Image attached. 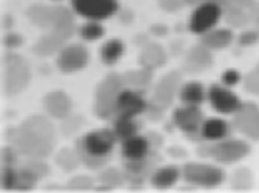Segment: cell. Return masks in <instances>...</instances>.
<instances>
[{
  "label": "cell",
  "mask_w": 259,
  "mask_h": 193,
  "mask_svg": "<svg viewBox=\"0 0 259 193\" xmlns=\"http://www.w3.org/2000/svg\"><path fill=\"white\" fill-rule=\"evenodd\" d=\"M124 87L122 75L115 72L109 73L100 82L96 90L93 108L98 118L108 120L114 117L117 96Z\"/></svg>",
  "instance_id": "cell-4"
},
{
  "label": "cell",
  "mask_w": 259,
  "mask_h": 193,
  "mask_svg": "<svg viewBox=\"0 0 259 193\" xmlns=\"http://www.w3.org/2000/svg\"><path fill=\"white\" fill-rule=\"evenodd\" d=\"M116 143L112 128H99L76 139L74 150L85 167L96 170L108 165Z\"/></svg>",
  "instance_id": "cell-2"
},
{
  "label": "cell",
  "mask_w": 259,
  "mask_h": 193,
  "mask_svg": "<svg viewBox=\"0 0 259 193\" xmlns=\"http://www.w3.org/2000/svg\"><path fill=\"white\" fill-rule=\"evenodd\" d=\"M121 154L124 161L142 160L150 156L151 143L149 138L142 135H135L121 143Z\"/></svg>",
  "instance_id": "cell-16"
},
{
  "label": "cell",
  "mask_w": 259,
  "mask_h": 193,
  "mask_svg": "<svg viewBox=\"0 0 259 193\" xmlns=\"http://www.w3.org/2000/svg\"><path fill=\"white\" fill-rule=\"evenodd\" d=\"M42 160L44 159H27L25 162V166L29 167L32 171L36 172L40 179L44 178L50 171L49 166Z\"/></svg>",
  "instance_id": "cell-39"
},
{
  "label": "cell",
  "mask_w": 259,
  "mask_h": 193,
  "mask_svg": "<svg viewBox=\"0 0 259 193\" xmlns=\"http://www.w3.org/2000/svg\"><path fill=\"white\" fill-rule=\"evenodd\" d=\"M66 42V39H63L60 34H58L56 31L50 29L48 33L41 36L36 41V43L32 46V51L34 54L39 56H49L60 51Z\"/></svg>",
  "instance_id": "cell-19"
},
{
  "label": "cell",
  "mask_w": 259,
  "mask_h": 193,
  "mask_svg": "<svg viewBox=\"0 0 259 193\" xmlns=\"http://www.w3.org/2000/svg\"><path fill=\"white\" fill-rule=\"evenodd\" d=\"M123 13H124V15H121L120 16V19L123 21V22H128V20H131V18H132V16H128L127 14L130 13V11H123Z\"/></svg>",
  "instance_id": "cell-48"
},
{
  "label": "cell",
  "mask_w": 259,
  "mask_h": 193,
  "mask_svg": "<svg viewBox=\"0 0 259 193\" xmlns=\"http://www.w3.org/2000/svg\"><path fill=\"white\" fill-rule=\"evenodd\" d=\"M117 142H124L125 139L138 135L140 131V124L135 119V117L117 115L114 116L113 126H112Z\"/></svg>",
  "instance_id": "cell-25"
},
{
  "label": "cell",
  "mask_w": 259,
  "mask_h": 193,
  "mask_svg": "<svg viewBox=\"0 0 259 193\" xmlns=\"http://www.w3.org/2000/svg\"><path fill=\"white\" fill-rule=\"evenodd\" d=\"M123 52H124V44L122 41L120 39H110L101 46L100 55L105 66H113L120 60Z\"/></svg>",
  "instance_id": "cell-28"
},
{
  "label": "cell",
  "mask_w": 259,
  "mask_h": 193,
  "mask_svg": "<svg viewBox=\"0 0 259 193\" xmlns=\"http://www.w3.org/2000/svg\"><path fill=\"white\" fill-rule=\"evenodd\" d=\"M89 61V52L84 45L72 43L64 45L58 52L56 58L57 68L62 73H74L85 68Z\"/></svg>",
  "instance_id": "cell-8"
},
{
  "label": "cell",
  "mask_w": 259,
  "mask_h": 193,
  "mask_svg": "<svg viewBox=\"0 0 259 193\" xmlns=\"http://www.w3.org/2000/svg\"><path fill=\"white\" fill-rule=\"evenodd\" d=\"M241 78L240 74L236 71V70H227V71L222 74V84L227 87H231L237 85L240 82Z\"/></svg>",
  "instance_id": "cell-40"
},
{
  "label": "cell",
  "mask_w": 259,
  "mask_h": 193,
  "mask_svg": "<svg viewBox=\"0 0 259 193\" xmlns=\"http://www.w3.org/2000/svg\"><path fill=\"white\" fill-rule=\"evenodd\" d=\"M38 174L32 171L30 168L23 165L19 169H17V184L16 190L28 191L34 188L39 181Z\"/></svg>",
  "instance_id": "cell-30"
},
{
  "label": "cell",
  "mask_w": 259,
  "mask_h": 193,
  "mask_svg": "<svg viewBox=\"0 0 259 193\" xmlns=\"http://www.w3.org/2000/svg\"><path fill=\"white\" fill-rule=\"evenodd\" d=\"M249 153L250 146L244 140L239 139L226 138L209 145V157L224 165L237 162Z\"/></svg>",
  "instance_id": "cell-6"
},
{
  "label": "cell",
  "mask_w": 259,
  "mask_h": 193,
  "mask_svg": "<svg viewBox=\"0 0 259 193\" xmlns=\"http://www.w3.org/2000/svg\"><path fill=\"white\" fill-rule=\"evenodd\" d=\"M2 87L6 96H15L26 89L30 82V68L22 56L7 53L3 57Z\"/></svg>",
  "instance_id": "cell-3"
},
{
  "label": "cell",
  "mask_w": 259,
  "mask_h": 193,
  "mask_svg": "<svg viewBox=\"0 0 259 193\" xmlns=\"http://www.w3.org/2000/svg\"><path fill=\"white\" fill-rule=\"evenodd\" d=\"M233 38V32L229 29H211L202 34L201 43L208 50H221L231 44Z\"/></svg>",
  "instance_id": "cell-22"
},
{
  "label": "cell",
  "mask_w": 259,
  "mask_h": 193,
  "mask_svg": "<svg viewBox=\"0 0 259 193\" xmlns=\"http://www.w3.org/2000/svg\"><path fill=\"white\" fill-rule=\"evenodd\" d=\"M231 131L232 126L225 119L211 117L204 120L199 134L204 142L216 143L228 138L231 135Z\"/></svg>",
  "instance_id": "cell-18"
},
{
  "label": "cell",
  "mask_w": 259,
  "mask_h": 193,
  "mask_svg": "<svg viewBox=\"0 0 259 193\" xmlns=\"http://www.w3.org/2000/svg\"><path fill=\"white\" fill-rule=\"evenodd\" d=\"M56 163L61 170L66 172H72L78 168L79 163L81 162L75 150H71L69 148H63L56 155Z\"/></svg>",
  "instance_id": "cell-29"
},
{
  "label": "cell",
  "mask_w": 259,
  "mask_h": 193,
  "mask_svg": "<svg viewBox=\"0 0 259 193\" xmlns=\"http://www.w3.org/2000/svg\"><path fill=\"white\" fill-rule=\"evenodd\" d=\"M210 2V0H185V4L186 5H191V6H195V5H201L204 3H207Z\"/></svg>",
  "instance_id": "cell-47"
},
{
  "label": "cell",
  "mask_w": 259,
  "mask_h": 193,
  "mask_svg": "<svg viewBox=\"0 0 259 193\" xmlns=\"http://www.w3.org/2000/svg\"><path fill=\"white\" fill-rule=\"evenodd\" d=\"M7 139L20 156L27 159H45L54 151L56 130L42 115H32L16 128H10Z\"/></svg>",
  "instance_id": "cell-1"
},
{
  "label": "cell",
  "mask_w": 259,
  "mask_h": 193,
  "mask_svg": "<svg viewBox=\"0 0 259 193\" xmlns=\"http://www.w3.org/2000/svg\"><path fill=\"white\" fill-rule=\"evenodd\" d=\"M166 27L165 26H154L152 28V32L155 33L157 37H161L164 36V34L166 33Z\"/></svg>",
  "instance_id": "cell-45"
},
{
  "label": "cell",
  "mask_w": 259,
  "mask_h": 193,
  "mask_svg": "<svg viewBox=\"0 0 259 193\" xmlns=\"http://www.w3.org/2000/svg\"><path fill=\"white\" fill-rule=\"evenodd\" d=\"M79 34L85 41H94L103 37L104 29L100 25L99 21L89 20L80 27Z\"/></svg>",
  "instance_id": "cell-32"
},
{
  "label": "cell",
  "mask_w": 259,
  "mask_h": 193,
  "mask_svg": "<svg viewBox=\"0 0 259 193\" xmlns=\"http://www.w3.org/2000/svg\"><path fill=\"white\" fill-rule=\"evenodd\" d=\"M244 86L250 94L259 96V64L246 75L244 79Z\"/></svg>",
  "instance_id": "cell-36"
},
{
  "label": "cell",
  "mask_w": 259,
  "mask_h": 193,
  "mask_svg": "<svg viewBox=\"0 0 259 193\" xmlns=\"http://www.w3.org/2000/svg\"><path fill=\"white\" fill-rule=\"evenodd\" d=\"M211 63H213V57L210 52L203 44L193 46L187 52L185 57L186 70L193 73L204 71L205 69H208L211 66Z\"/></svg>",
  "instance_id": "cell-20"
},
{
  "label": "cell",
  "mask_w": 259,
  "mask_h": 193,
  "mask_svg": "<svg viewBox=\"0 0 259 193\" xmlns=\"http://www.w3.org/2000/svg\"><path fill=\"white\" fill-rule=\"evenodd\" d=\"M180 89L181 74L175 71L167 73L155 85L152 104L164 110L172 104L175 95L179 94Z\"/></svg>",
  "instance_id": "cell-14"
},
{
  "label": "cell",
  "mask_w": 259,
  "mask_h": 193,
  "mask_svg": "<svg viewBox=\"0 0 259 193\" xmlns=\"http://www.w3.org/2000/svg\"><path fill=\"white\" fill-rule=\"evenodd\" d=\"M254 13L256 15V18H257V17H259V5H258V7L254 8Z\"/></svg>",
  "instance_id": "cell-49"
},
{
  "label": "cell",
  "mask_w": 259,
  "mask_h": 193,
  "mask_svg": "<svg viewBox=\"0 0 259 193\" xmlns=\"http://www.w3.org/2000/svg\"><path fill=\"white\" fill-rule=\"evenodd\" d=\"M166 61V54L162 46L156 43H150L144 46L142 53L140 55V64L142 68L153 71L162 67Z\"/></svg>",
  "instance_id": "cell-24"
},
{
  "label": "cell",
  "mask_w": 259,
  "mask_h": 193,
  "mask_svg": "<svg viewBox=\"0 0 259 193\" xmlns=\"http://www.w3.org/2000/svg\"><path fill=\"white\" fill-rule=\"evenodd\" d=\"M93 186V179L89 175H78L68 182V188L73 190H88Z\"/></svg>",
  "instance_id": "cell-38"
},
{
  "label": "cell",
  "mask_w": 259,
  "mask_h": 193,
  "mask_svg": "<svg viewBox=\"0 0 259 193\" xmlns=\"http://www.w3.org/2000/svg\"><path fill=\"white\" fill-rule=\"evenodd\" d=\"M232 184L237 189L249 188L251 184V174L247 169H239L234 173L232 179Z\"/></svg>",
  "instance_id": "cell-37"
},
{
  "label": "cell",
  "mask_w": 259,
  "mask_h": 193,
  "mask_svg": "<svg viewBox=\"0 0 259 193\" xmlns=\"http://www.w3.org/2000/svg\"><path fill=\"white\" fill-rule=\"evenodd\" d=\"M45 110L52 118L63 120L71 115L72 102L67 93L56 90L48 93L44 98Z\"/></svg>",
  "instance_id": "cell-15"
},
{
  "label": "cell",
  "mask_w": 259,
  "mask_h": 193,
  "mask_svg": "<svg viewBox=\"0 0 259 193\" xmlns=\"http://www.w3.org/2000/svg\"><path fill=\"white\" fill-rule=\"evenodd\" d=\"M182 177L187 183L204 188L219 186L225 180V172L220 167L208 163L188 162L181 170Z\"/></svg>",
  "instance_id": "cell-5"
},
{
  "label": "cell",
  "mask_w": 259,
  "mask_h": 193,
  "mask_svg": "<svg viewBox=\"0 0 259 193\" xmlns=\"http://www.w3.org/2000/svg\"><path fill=\"white\" fill-rule=\"evenodd\" d=\"M72 11L73 10L64 7V6L61 5L52 7L51 30H54L58 34H60V36L67 41L73 36L75 30Z\"/></svg>",
  "instance_id": "cell-17"
},
{
  "label": "cell",
  "mask_w": 259,
  "mask_h": 193,
  "mask_svg": "<svg viewBox=\"0 0 259 193\" xmlns=\"http://www.w3.org/2000/svg\"><path fill=\"white\" fill-rule=\"evenodd\" d=\"M76 15L89 20L107 19L119 11L117 0H70Z\"/></svg>",
  "instance_id": "cell-7"
},
{
  "label": "cell",
  "mask_w": 259,
  "mask_h": 193,
  "mask_svg": "<svg viewBox=\"0 0 259 193\" xmlns=\"http://www.w3.org/2000/svg\"><path fill=\"white\" fill-rule=\"evenodd\" d=\"M54 2H61V0H54Z\"/></svg>",
  "instance_id": "cell-51"
},
{
  "label": "cell",
  "mask_w": 259,
  "mask_h": 193,
  "mask_svg": "<svg viewBox=\"0 0 259 193\" xmlns=\"http://www.w3.org/2000/svg\"><path fill=\"white\" fill-rule=\"evenodd\" d=\"M28 19L34 26L41 29H51L52 26V7L42 4L31 5L27 10Z\"/></svg>",
  "instance_id": "cell-26"
},
{
  "label": "cell",
  "mask_w": 259,
  "mask_h": 193,
  "mask_svg": "<svg viewBox=\"0 0 259 193\" xmlns=\"http://www.w3.org/2000/svg\"><path fill=\"white\" fill-rule=\"evenodd\" d=\"M11 25H13V18H11L10 16H4L3 27L5 29H8L9 27H11Z\"/></svg>",
  "instance_id": "cell-46"
},
{
  "label": "cell",
  "mask_w": 259,
  "mask_h": 193,
  "mask_svg": "<svg viewBox=\"0 0 259 193\" xmlns=\"http://www.w3.org/2000/svg\"><path fill=\"white\" fill-rule=\"evenodd\" d=\"M81 127H83V118L81 116H71L69 115L67 118L63 119L62 124V132L63 135L72 136L73 134L78 132Z\"/></svg>",
  "instance_id": "cell-35"
},
{
  "label": "cell",
  "mask_w": 259,
  "mask_h": 193,
  "mask_svg": "<svg viewBox=\"0 0 259 193\" xmlns=\"http://www.w3.org/2000/svg\"><path fill=\"white\" fill-rule=\"evenodd\" d=\"M161 8L166 11H176L185 5V0H158Z\"/></svg>",
  "instance_id": "cell-44"
},
{
  "label": "cell",
  "mask_w": 259,
  "mask_h": 193,
  "mask_svg": "<svg viewBox=\"0 0 259 193\" xmlns=\"http://www.w3.org/2000/svg\"><path fill=\"white\" fill-rule=\"evenodd\" d=\"M98 180L102 186L110 189L115 188V186H120L124 183L125 175L124 172L117 170L114 167H111L103 169V170L99 173Z\"/></svg>",
  "instance_id": "cell-31"
},
{
  "label": "cell",
  "mask_w": 259,
  "mask_h": 193,
  "mask_svg": "<svg viewBox=\"0 0 259 193\" xmlns=\"http://www.w3.org/2000/svg\"><path fill=\"white\" fill-rule=\"evenodd\" d=\"M259 39V32L256 31H245L241 33L238 38L240 45H249L256 43Z\"/></svg>",
  "instance_id": "cell-43"
},
{
  "label": "cell",
  "mask_w": 259,
  "mask_h": 193,
  "mask_svg": "<svg viewBox=\"0 0 259 193\" xmlns=\"http://www.w3.org/2000/svg\"><path fill=\"white\" fill-rule=\"evenodd\" d=\"M149 104L145 101L142 91L124 87L119 96H117L115 115H123L130 117H137L138 115L146 112Z\"/></svg>",
  "instance_id": "cell-13"
},
{
  "label": "cell",
  "mask_w": 259,
  "mask_h": 193,
  "mask_svg": "<svg viewBox=\"0 0 259 193\" xmlns=\"http://www.w3.org/2000/svg\"><path fill=\"white\" fill-rule=\"evenodd\" d=\"M204 120L203 112L198 106L183 105L176 108L173 113V124L191 138L195 136L202 139L199 131Z\"/></svg>",
  "instance_id": "cell-12"
},
{
  "label": "cell",
  "mask_w": 259,
  "mask_h": 193,
  "mask_svg": "<svg viewBox=\"0 0 259 193\" xmlns=\"http://www.w3.org/2000/svg\"><path fill=\"white\" fill-rule=\"evenodd\" d=\"M125 87L138 91H143L151 83L153 74L150 70L142 68L141 70H133L122 75Z\"/></svg>",
  "instance_id": "cell-27"
},
{
  "label": "cell",
  "mask_w": 259,
  "mask_h": 193,
  "mask_svg": "<svg viewBox=\"0 0 259 193\" xmlns=\"http://www.w3.org/2000/svg\"><path fill=\"white\" fill-rule=\"evenodd\" d=\"M182 177V172L178 167L165 166L155 169L151 174V182L157 189H167L173 186Z\"/></svg>",
  "instance_id": "cell-23"
},
{
  "label": "cell",
  "mask_w": 259,
  "mask_h": 193,
  "mask_svg": "<svg viewBox=\"0 0 259 193\" xmlns=\"http://www.w3.org/2000/svg\"><path fill=\"white\" fill-rule=\"evenodd\" d=\"M179 97L183 105L199 107L207 98V92H206L204 85L199 82H188L181 86Z\"/></svg>",
  "instance_id": "cell-21"
},
{
  "label": "cell",
  "mask_w": 259,
  "mask_h": 193,
  "mask_svg": "<svg viewBox=\"0 0 259 193\" xmlns=\"http://www.w3.org/2000/svg\"><path fill=\"white\" fill-rule=\"evenodd\" d=\"M19 154L13 146H7L2 150V162L3 166H14L17 162V156Z\"/></svg>",
  "instance_id": "cell-41"
},
{
  "label": "cell",
  "mask_w": 259,
  "mask_h": 193,
  "mask_svg": "<svg viewBox=\"0 0 259 193\" xmlns=\"http://www.w3.org/2000/svg\"><path fill=\"white\" fill-rule=\"evenodd\" d=\"M257 26L259 28V17H257Z\"/></svg>",
  "instance_id": "cell-50"
},
{
  "label": "cell",
  "mask_w": 259,
  "mask_h": 193,
  "mask_svg": "<svg viewBox=\"0 0 259 193\" xmlns=\"http://www.w3.org/2000/svg\"><path fill=\"white\" fill-rule=\"evenodd\" d=\"M23 42L22 37L18 33H15V32H10L7 33L4 38V44L6 48L8 49H15V48H18L20 46Z\"/></svg>",
  "instance_id": "cell-42"
},
{
  "label": "cell",
  "mask_w": 259,
  "mask_h": 193,
  "mask_svg": "<svg viewBox=\"0 0 259 193\" xmlns=\"http://www.w3.org/2000/svg\"><path fill=\"white\" fill-rule=\"evenodd\" d=\"M226 21L231 26L241 27L248 22V17L244 13V10L237 6H229L226 8Z\"/></svg>",
  "instance_id": "cell-33"
},
{
  "label": "cell",
  "mask_w": 259,
  "mask_h": 193,
  "mask_svg": "<svg viewBox=\"0 0 259 193\" xmlns=\"http://www.w3.org/2000/svg\"><path fill=\"white\" fill-rule=\"evenodd\" d=\"M17 169L14 166H3L2 186L5 190H16Z\"/></svg>",
  "instance_id": "cell-34"
},
{
  "label": "cell",
  "mask_w": 259,
  "mask_h": 193,
  "mask_svg": "<svg viewBox=\"0 0 259 193\" xmlns=\"http://www.w3.org/2000/svg\"><path fill=\"white\" fill-rule=\"evenodd\" d=\"M233 127L251 140H259V107L255 103H243L234 114Z\"/></svg>",
  "instance_id": "cell-11"
},
{
  "label": "cell",
  "mask_w": 259,
  "mask_h": 193,
  "mask_svg": "<svg viewBox=\"0 0 259 193\" xmlns=\"http://www.w3.org/2000/svg\"><path fill=\"white\" fill-rule=\"evenodd\" d=\"M223 9L220 5L213 2H207L197 6L193 11L190 20L191 31L197 34H204L211 30L219 22Z\"/></svg>",
  "instance_id": "cell-10"
},
{
  "label": "cell",
  "mask_w": 259,
  "mask_h": 193,
  "mask_svg": "<svg viewBox=\"0 0 259 193\" xmlns=\"http://www.w3.org/2000/svg\"><path fill=\"white\" fill-rule=\"evenodd\" d=\"M207 99L217 113L224 115L235 114L243 105L239 97L223 84H211L207 91Z\"/></svg>",
  "instance_id": "cell-9"
}]
</instances>
